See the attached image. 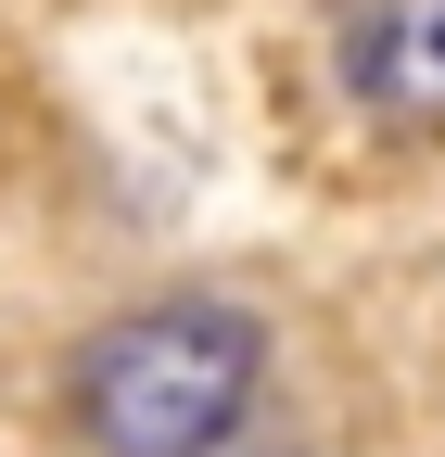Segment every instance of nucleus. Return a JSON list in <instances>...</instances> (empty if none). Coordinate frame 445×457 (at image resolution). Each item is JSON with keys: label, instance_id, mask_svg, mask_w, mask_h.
I'll return each mask as SVG.
<instances>
[{"label": "nucleus", "instance_id": "obj_1", "mask_svg": "<svg viewBox=\"0 0 445 457\" xmlns=\"http://www.w3.org/2000/svg\"><path fill=\"white\" fill-rule=\"evenodd\" d=\"M267 381V330L230 293H153L64 356V432L89 457H216L242 445Z\"/></svg>", "mask_w": 445, "mask_h": 457}, {"label": "nucleus", "instance_id": "obj_2", "mask_svg": "<svg viewBox=\"0 0 445 457\" xmlns=\"http://www.w3.org/2000/svg\"><path fill=\"white\" fill-rule=\"evenodd\" d=\"M344 89L382 128H445V0H357L344 13Z\"/></svg>", "mask_w": 445, "mask_h": 457}, {"label": "nucleus", "instance_id": "obj_3", "mask_svg": "<svg viewBox=\"0 0 445 457\" xmlns=\"http://www.w3.org/2000/svg\"><path fill=\"white\" fill-rule=\"evenodd\" d=\"M216 457H293V445H216Z\"/></svg>", "mask_w": 445, "mask_h": 457}]
</instances>
